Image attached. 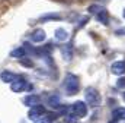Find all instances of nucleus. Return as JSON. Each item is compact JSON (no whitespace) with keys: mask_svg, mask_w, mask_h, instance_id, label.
Instances as JSON below:
<instances>
[{"mask_svg":"<svg viewBox=\"0 0 125 123\" xmlns=\"http://www.w3.org/2000/svg\"><path fill=\"white\" fill-rule=\"evenodd\" d=\"M102 9H103V6H99V4H92V6L89 7V12H90V13H96V15H97Z\"/></svg>","mask_w":125,"mask_h":123,"instance_id":"nucleus-16","label":"nucleus"},{"mask_svg":"<svg viewBox=\"0 0 125 123\" xmlns=\"http://www.w3.org/2000/svg\"><path fill=\"white\" fill-rule=\"evenodd\" d=\"M122 15H124V18H125V9H124V12H122Z\"/></svg>","mask_w":125,"mask_h":123,"instance_id":"nucleus-22","label":"nucleus"},{"mask_svg":"<svg viewBox=\"0 0 125 123\" xmlns=\"http://www.w3.org/2000/svg\"><path fill=\"white\" fill-rule=\"evenodd\" d=\"M116 34H118V35H122V34H124V35H125V28H124V30H118V31H116Z\"/></svg>","mask_w":125,"mask_h":123,"instance_id":"nucleus-20","label":"nucleus"},{"mask_svg":"<svg viewBox=\"0 0 125 123\" xmlns=\"http://www.w3.org/2000/svg\"><path fill=\"white\" fill-rule=\"evenodd\" d=\"M0 79H1L4 84H12L13 81H16V79H18V76H16L13 72L4 70V72H1V73H0Z\"/></svg>","mask_w":125,"mask_h":123,"instance_id":"nucleus-7","label":"nucleus"},{"mask_svg":"<svg viewBox=\"0 0 125 123\" xmlns=\"http://www.w3.org/2000/svg\"><path fill=\"white\" fill-rule=\"evenodd\" d=\"M21 63H22V64H25V66H32V62L25 60V59H22V60H21Z\"/></svg>","mask_w":125,"mask_h":123,"instance_id":"nucleus-19","label":"nucleus"},{"mask_svg":"<svg viewBox=\"0 0 125 123\" xmlns=\"http://www.w3.org/2000/svg\"><path fill=\"white\" fill-rule=\"evenodd\" d=\"M112 117H114V120H119V119L125 120V108L124 107H118V108H115V110L112 111Z\"/></svg>","mask_w":125,"mask_h":123,"instance_id":"nucleus-12","label":"nucleus"},{"mask_svg":"<svg viewBox=\"0 0 125 123\" xmlns=\"http://www.w3.org/2000/svg\"><path fill=\"white\" fill-rule=\"evenodd\" d=\"M44 114H45V107H44L42 104H39V106H35V107H31V108H29L28 117L32 119V120H35V119H38V117H41V116H44Z\"/></svg>","mask_w":125,"mask_h":123,"instance_id":"nucleus-5","label":"nucleus"},{"mask_svg":"<svg viewBox=\"0 0 125 123\" xmlns=\"http://www.w3.org/2000/svg\"><path fill=\"white\" fill-rule=\"evenodd\" d=\"M45 38H47V34L44 30H35L31 35V40L33 43H42Z\"/></svg>","mask_w":125,"mask_h":123,"instance_id":"nucleus-8","label":"nucleus"},{"mask_svg":"<svg viewBox=\"0 0 125 123\" xmlns=\"http://www.w3.org/2000/svg\"><path fill=\"white\" fill-rule=\"evenodd\" d=\"M50 106H51V107H55V108H58V107H61V104H60V98H58V95H51V97H50Z\"/></svg>","mask_w":125,"mask_h":123,"instance_id":"nucleus-14","label":"nucleus"},{"mask_svg":"<svg viewBox=\"0 0 125 123\" xmlns=\"http://www.w3.org/2000/svg\"><path fill=\"white\" fill-rule=\"evenodd\" d=\"M84 97H86V101L89 103V106H92V107H97L102 103L100 94L96 91L94 88H87L86 92H84Z\"/></svg>","mask_w":125,"mask_h":123,"instance_id":"nucleus-2","label":"nucleus"},{"mask_svg":"<svg viewBox=\"0 0 125 123\" xmlns=\"http://www.w3.org/2000/svg\"><path fill=\"white\" fill-rule=\"evenodd\" d=\"M124 98H125V92H124Z\"/></svg>","mask_w":125,"mask_h":123,"instance_id":"nucleus-23","label":"nucleus"},{"mask_svg":"<svg viewBox=\"0 0 125 123\" xmlns=\"http://www.w3.org/2000/svg\"><path fill=\"white\" fill-rule=\"evenodd\" d=\"M116 87H118V88H125V78H121V79L118 81Z\"/></svg>","mask_w":125,"mask_h":123,"instance_id":"nucleus-18","label":"nucleus"},{"mask_svg":"<svg viewBox=\"0 0 125 123\" xmlns=\"http://www.w3.org/2000/svg\"><path fill=\"white\" fill-rule=\"evenodd\" d=\"M29 88H32V87H29L26 84V81L22 79V78H19V76H18L16 81H13L10 84V90L13 92H22V91H25V90H29Z\"/></svg>","mask_w":125,"mask_h":123,"instance_id":"nucleus-4","label":"nucleus"},{"mask_svg":"<svg viewBox=\"0 0 125 123\" xmlns=\"http://www.w3.org/2000/svg\"><path fill=\"white\" fill-rule=\"evenodd\" d=\"M23 101H25L26 106H29V107H35V106H39V103H41V97H39V95H35V94H31V95H28Z\"/></svg>","mask_w":125,"mask_h":123,"instance_id":"nucleus-9","label":"nucleus"},{"mask_svg":"<svg viewBox=\"0 0 125 123\" xmlns=\"http://www.w3.org/2000/svg\"><path fill=\"white\" fill-rule=\"evenodd\" d=\"M10 56L15 57V59H21V60H22V59L26 56V51H25L23 47H18V48H15V50L10 51Z\"/></svg>","mask_w":125,"mask_h":123,"instance_id":"nucleus-11","label":"nucleus"},{"mask_svg":"<svg viewBox=\"0 0 125 123\" xmlns=\"http://www.w3.org/2000/svg\"><path fill=\"white\" fill-rule=\"evenodd\" d=\"M111 70L114 75H124L125 73V62L124 60H118L114 62L111 66Z\"/></svg>","mask_w":125,"mask_h":123,"instance_id":"nucleus-6","label":"nucleus"},{"mask_svg":"<svg viewBox=\"0 0 125 123\" xmlns=\"http://www.w3.org/2000/svg\"><path fill=\"white\" fill-rule=\"evenodd\" d=\"M65 123H79V117L76 114H67L65 116Z\"/></svg>","mask_w":125,"mask_h":123,"instance_id":"nucleus-15","label":"nucleus"},{"mask_svg":"<svg viewBox=\"0 0 125 123\" xmlns=\"http://www.w3.org/2000/svg\"><path fill=\"white\" fill-rule=\"evenodd\" d=\"M79 78L73 73H67L65 75V81H64V88H65V92L67 95H74L79 92Z\"/></svg>","mask_w":125,"mask_h":123,"instance_id":"nucleus-1","label":"nucleus"},{"mask_svg":"<svg viewBox=\"0 0 125 123\" xmlns=\"http://www.w3.org/2000/svg\"><path fill=\"white\" fill-rule=\"evenodd\" d=\"M96 16H97V21H99V22H102L103 25H108V24H109V15H108V12H106V9H105V7H103V9H102Z\"/></svg>","mask_w":125,"mask_h":123,"instance_id":"nucleus-10","label":"nucleus"},{"mask_svg":"<svg viewBox=\"0 0 125 123\" xmlns=\"http://www.w3.org/2000/svg\"><path fill=\"white\" fill-rule=\"evenodd\" d=\"M71 110H73V114H76L79 119L80 117H84L87 114V106H86L84 101H76L71 106Z\"/></svg>","mask_w":125,"mask_h":123,"instance_id":"nucleus-3","label":"nucleus"},{"mask_svg":"<svg viewBox=\"0 0 125 123\" xmlns=\"http://www.w3.org/2000/svg\"><path fill=\"white\" fill-rule=\"evenodd\" d=\"M48 19H60V15L50 13V15H44V16L41 18V21H42V22H45V21H48Z\"/></svg>","mask_w":125,"mask_h":123,"instance_id":"nucleus-17","label":"nucleus"},{"mask_svg":"<svg viewBox=\"0 0 125 123\" xmlns=\"http://www.w3.org/2000/svg\"><path fill=\"white\" fill-rule=\"evenodd\" d=\"M109 123H118V122L116 120H112V122H109Z\"/></svg>","mask_w":125,"mask_h":123,"instance_id":"nucleus-21","label":"nucleus"},{"mask_svg":"<svg viewBox=\"0 0 125 123\" xmlns=\"http://www.w3.org/2000/svg\"><path fill=\"white\" fill-rule=\"evenodd\" d=\"M55 38L58 41H67L68 40V32L65 30H62V28H58V30L55 31Z\"/></svg>","mask_w":125,"mask_h":123,"instance_id":"nucleus-13","label":"nucleus"}]
</instances>
